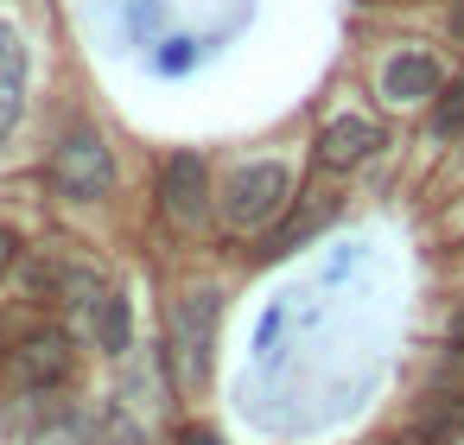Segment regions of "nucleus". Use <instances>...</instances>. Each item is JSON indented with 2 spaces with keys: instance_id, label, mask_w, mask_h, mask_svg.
I'll list each match as a JSON object with an SVG mask.
<instances>
[{
  "instance_id": "obj_6",
  "label": "nucleus",
  "mask_w": 464,
  "mask_h": 445,
  "mask_svg": "<svg viewBox=\"0 0 464 445\" xmlns=\"http://www.w3.org/2000/svg\"><path fill=\"white\" fill-rule=\"evenodd\" d=\"M439 83H445V71H439V58L420 52V45H401V52L382 58V96H388L394 109H420V102H432Z\"/></svg>"
},
{
  "instance_id": "obj_16",
  "label": "nucleus",
  "mask_w": 464,
  "mask_h": 445,
  "mask_svg": "<svg viewBox=\"0 0 464 445\" xmlns=\"http://www.w3.org/2000/svg\"><path fill=\"white\" fill-rule=\"evenodd\" d=\"M388 445H420V439H388Z\"/></svg>"
},
{
  "instance_id": "obj_12",
  "label": "nucleus",
  "mask_w": 464,
  "mask_h": 445,
  "mask_svg": "<svg viewBox=\"0 0 464 445\" xmlns=\"http://www.w3.org/2000/svg\"><path fill=\"white\" fill-rule=\"evenodd\" d=\"M445 356H464V305H458L451 324H445Z\"/></svg>"
},
{
  "instance_id": "obj_7",
  "label": "nucleus",
  "mask_w": 464,
  "mask_h": 445,
  "mask_svg": "<svg viewBox=\"0 0 464 445\" xmlns=\"http://www.w3.org/2000/svg\"><path fill=\"white\" fill-rule=\"evenodd\" d=\"M375 147H382V128L369 115H337L318 134V166L324 172H356L362 160H375Z\"/></svg>"
},
{
  "instance_id": "obj_11",
  "label": "nucleus",
  "mask_w": 464,
  "mask_h": 445,
  "mask_svg": "<svg viewBox=\"0 0 464 445\" xmlns=\"http://www.w3.org/2000/svg\"><path fill=\"white\" fill-rule=\"evenodd\" d=\"M324 217H331V210H324ZM324 217H318V210H312V217H293L286 229H274V236H267V248H261V255H293V248H299V242H305Z\"/></svg>"
},
{
  "instance_id": "obj_3",
  "label": "nucleus",
  "mask_w": 464,
  "mask_h": 445,
  "mask_svg": "<svg viewBox=\"0 0 464 445\" xmlns=\"http://www.w3.org/2000/svg\"><path fill=\"white\" fill-rule=\"evenodd\" d=\"M217 318H223V293L217 286H191L172 305V369L185 388H198L210 375V350H217Z\"/></svg>"
},
{
  "instance_id": "obj_8",
  "label": "nucleus",
  "mask_w": 464,
  "mask_h": 445,
  "mask_svg": "<svg viewBox=\"0 0 464 445\" xmlns=\"http://www.w3.org/2000/svg\"><path fill=\"white\" fill-rule=\"evenodd\" d=\"M26 115V39L14 20H0V147Z\"/></svg>"
},
{
  "instance_id": "obj_9",
  "label": "nucleus",
  "mask_w": 464,
  "mask_h": 445,
  "mask_svg": "<svg viewBox=\"0 0 464 445\" xmlns=\"http://www.w3.org/2000/svg\"><path fill=\"white\" fill-rule=\"evenodd\" d=\"M90 331H96V350H109V356H121L128 350V337H134V312H128V293H115V286H102L90 305Z\"/></svg>"
},
{
  "instance_id": "obj_4",
  "label": "nucleus",
  "mask_w": 464,
  "mask_h": 445,
  "mask_svg": "<svg viewBox=\"0 0 464 445\" xmlns=\"http://www.w3.org/2000/svg\"><path fill=\"white\" fill-rule=\"evenodd\" d=\"M71 369H77V350H71V337H64V331H33V337H20V343L7 350V382H14L20 394L64 388V382H71Z\"/></svg>"
},
{
  "instance_id": "obj_2",
  "label": "nucleus",
  "mask_w": 464,
  "mask_h": 445,
  "mask_svg": "<svg viewBox=\"0 0 464 445\" xmlns=\"http://www.w3.org/2000/svg\"><path fill=\"white\" fill-rule=\"evenodd\" d=\"M52 191L71 198V204H96V198L115 191V153L96 128H71L52 147Z\"/></svg>"
},
{
  "instance_id": "obj_10",
  "label": "nucleus",
  "mask_w": 464,
  "mask_h": 445,
  "mask_svg": "<svg viewBox=\"0 0 464 445\" xmlns=\"http://www.w3.org/2000/svg\"><path fill=\"white\" fill-rule=\"evenodd\" d=\"M432 128L451 140V134H464V77H451V83H439V96H432Z\"/></svg>"
},
{
  "instance_id": "obj_5",
  "label": "nucleus",
  "mask_w": 464,
  "mask_h": 445,
  "mask_svg": "<svg viewBox=\"0 0 464 445\" xmlns=\"http://www.w3.org/2000/svg\"><path fill=\"white\" fill-rule=\"evenodd\" d=\"M160 210L179 229H198L210 217V166L198 153H172L166 160V172H160Z\"/></svg>"
},
{
  "instance_id": "obj_1",
  "label": "nucleus",
  "mask_w": 464,
  "mask_h": 445,
  "mask_svg": "<svg viewBox=\"0 0 464 445\" xmlns=\"http://www.w3.org/2000/svg\"><path fill=\"white\" fill-rule=\"evenodd\" d=\"M286 204H293V172L280 160H255V166L229 172V185H223V223L236 236L267 229L274 217H286Z\"/></svg>"
},
{
  "instance_id": "obj_13",
  "label": "nucleus",
  "mask_w": 464,
  "mask_h": 445,
  "mask_svg": "<svg viewBox=\"0 0 464 445\" xmlns=\"http://www.w3.org/2000/svg\"><path fill=\"white\" fill-rule=\"evenodd\" d=\"M14 261H20V242H14V229H0V280H7Z\"/></svg>"
},
{
  "instance_id": "obj_15",
  "label": "nucleus",
  "mask_w": 464,
  "mask_h": 445,
  "mask_svg": "<svg viewBox=\"0 0 464 445\" xmlns=\"http://www.w3.org/2000/svg\"><path fill=\"white\" fill-rule=\"evenodd\" d=\"M451 33L464 39V0H458V7H451Z\"/></svg>"
},
{
  "instance_id": "obj_14",
  "label": "nucleus",
  "mask_w": 464,
  "mask_h": 445,
  "mask_svg": "<svg viewBox=\"0 0 464 445\" xmlns=\"http://www.w3.org/2000/svg\"><path fill=\"white\" fill-rule=\"evenodd\" d=\"M179 445H223V439H217L210 426H185V432H179Z\"/></svg>"
}]
</instances>
